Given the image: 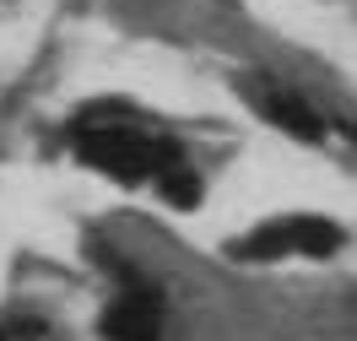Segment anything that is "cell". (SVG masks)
Returning <instances> with one entry per match:
<instances>
[{"label": "cell", "mask_w": 357, "mask_h": 341, "mask_svg": "<svg viewBox=\"0 0 357 341\" xmlns=\"http://www.w3.org/2000/svg\"><path fill=\"white\" fill-rule=\"evenodd\" d=\"M76 141H82V158H87L92 168H103L114 179H130V184L157 179V174H168L174 162H184V152H178L174 141L146 136L130 119H82Z\"/></svg>", "instance_id": "cell-1"}, {"label": "cell", "mask_w": 357, "mask_h": 341, "mask_svg": "<svg viewBox=\"0 0 357 341\" xmlns=\"http://www.w3.org/2000/svg\"><path fill=\"white\" fill-rule=\"evenodd\" d=\"M341 244H347V233L335 222H325V217H282V222H266V227H255V233H244L233 244V255L238 260H287V255L325 260Z\"/></svg>", "instance_id": "cell-2"}, {"label": "cell", "mask_w": 357, "mask_h": 341, "mask_svg": "<svg viewBox=\"0 0 357 341\" xmlns=\"http://www.w3.org/2000/svg\"><path fill=\"white\" fill-rule=\"evenodd\" d=\"M157 293H125L114 303L109 315H103V336L109 341H157Z\"/></svg>", "instance_id": "cell-3"}, {"label": "cell", "mask_w": 357, "mask_h": 341, "mask_svg": "<svg viewBox=\"0 0 357 341\" xmlns=\"http://www.w3.org/2000/svg\"><path fill=\"white\" fill-rule=\"evenodd\" d=\"M266 114H271V125H282V130H292V136H303V141L325 136V119L303 98H292V92H266Z\"/></svg>", "instance_id": "cell-4"}]
</instances>
